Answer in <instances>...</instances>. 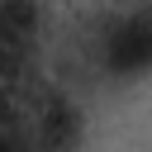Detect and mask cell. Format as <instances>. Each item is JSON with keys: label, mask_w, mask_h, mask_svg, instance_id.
<instances>
[{"label": "cell", "mask_w": 152, "mask_h": 152, "mask_svg": "<svg viewBox=\"0 0 152 152\" xmlns=\"http://www.w3.org/2000/svg\"><path fill=\"white\" fill-rule=\"evenodd\" d=\"M76 133H81L76 109L66 100H48L38 114V128H33V152H66L76 142Z\"/></svg>", "instance_id": "1"}]
</instances>
